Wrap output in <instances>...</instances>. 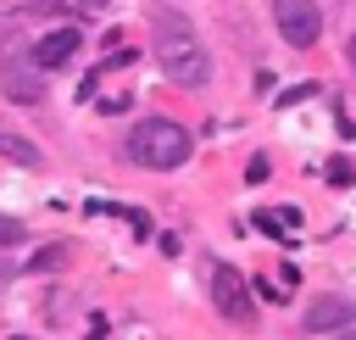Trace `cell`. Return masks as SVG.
I'll return each mask as SVG.
<instances>
[{"instance_id": "cell-4", "label": "cell", "mask_w": 356, "mask_h": 340, "mask_svg": "<svg viewBox=\"0 0 356 340\" xmlns=\"http://www.w3.org/2000/svg\"><path fill=\"white\" fill-rule=\"evenodd\" d=\"M211 301H217V312H222L228 323H250V318H256V301H250L239 268H228V262L211 268Z\"/></svg>"}, {"instance_id": "cell-8", "label": "cell", "mask_w": 356, "mask_h": 340, "mask_svg": "<svg viewBox=\"0 0 356 340\" xmlns=\"http://www.w3.org/2000/svg\"><path fill=\"white\" fill-rule=\"evenodd\" d=\"M0 156H11V162H22V167H39V162H44L39 145L22 139V134H0Z\"/></svg>"}, {"instance_id": "cell-10", "label": "cell", "mask_w": 356, "mask_h": 340, "mask_svg": "<svg viewBox=\"0 0 356 340\" xmlns=\"http://www.w3.org/2000/svg\"><path fill=\"white\" fill-rule=\"evenodd\" d=\"M22 240V217H0V251Z\"/></svg>"}, {"instance_id": "cell-1", "label": "cell", "mask_w": 356, "mask_h": 340, "mask_svg": "<svg viewBox=\"0 0 356 340\" xmlns=\"http://www.w3.org/2000/svg\"><path fill=\"white\" fill-rule=\"evenodd\" d=\"M150 28H156V61H161V72H167L178 89H200V84L211 78V56H206L200 33H195L178 11H161Z\"/></svg>"}, {"instance_id": "cell-3", "label": "cell", "mask_w": 356, "mask_h": 340, "mask_svg": "<svg viewBox=\"0 0 356 340\" xmlns=\"http://www.w3.org/2000/svg\"><path fill=\"white\" fill-rule=\"evenodd\" d=\"M273 17H278L284 45H295V50H312L317 33H323V11H317V0H273Z\"/></svg>"}, {"instance_id": "cell-13", "label": "cell", "mask_w": 356, "mask_h": 340, "mask_svg": "<svg viewBox=\"0 0 356 340\" xmlns=\"http://www.w3.org/2000/svg\"><path fill=\"white\" fill-rule=\"evenodd\" d=\"M350 178H356V173H350V167H345V162H334V167H328V184H339V190H345V184H350Z\"/></svg>"}, {"instance_id": "cell-15", "label": "cell", "mask_w": 356, "mask_h": 340, "mask_svg": "<svg viewBox=\"0 0 356 340\" xmlns=\"http://www.w3.org/2000/svg\"><path fill=\"white\" fill-rule=\"evenodd\" d=\"M78 6H106V0H78Z\"/></svg>"}, {"instance_id": "cell-14", "label": "cell", "mask_w": 356, "mask_h": 340, "mask_svg": "<svg viewBox=\"0 0 356 340\" xmlns=\"http://www.w3.org/2000/svg\"><path fill=\"white\" fill-rule=\"evenodd\" d=\"M345 56H350V67H356V33H350V45H345Z\"/></svg>"}, {"instance_id": "cell-12", "label": "cell", "mask_w": 356, "mask_h": 340, "mask_svg": "<svg viewBox=\"0 0 356 340\" xmlns=\"http://www.w3.org/2000/svg\"><path fill=\"white\" fill-rule=\"evenodd\" d=\"M261 178H267V156H256V162L245 167V184H261Z\"/></svg>"}, {"instance_id": "cell-7", "label": "cell", "mask_w": 356, "mask_h": 340, "mask_svg": "<svg viewBox=\"0 0 356 340\" xmlns=\"http://www.w3.org/2000/svg\"><path fill=\"white\" fill-rule=\"evenodd\" d=\"M6 95H11L17 106H22V100H28V106H33V100H44V78H39L33 56H28V61H17V56H11V67H6Z\"/></svg>"}, {"instance_id": "cell-6", "label": "cell", "mask_w": 356, "mask_h": 340, "mask_svg": "<svg viewBox=\"0 0 356 340\" xmlns=\"http://www.w3.org/2000/svg\"><path fill=\"white\" fill-rule=\"evenodd\" d=\"M78 45H83V33H78V28H50L28 56H33V67H39V72H50V67H67V61L78 56Z\"/></svg>"}, {"instance_id": "cell-16", "label": "cell", "mask_w": 356, "mask_h": 340, "mask_svg": "<svg viewBox=\"0 0 356 340\" xmlns=\"http://www.w3.org/2000/svg\"><path fill=\"white\" fill-rule=\"evenodd\" d=\"M339 340H356V329H350V334H339Z\"/></svg>"}, {"instance_id": "cell-9", "label": "cell", "mask_w": 356, "mask_h": 340, "mask_svg": "<svg viewBox=\"0 0 356 340\" xmlns=\"http://www.w3.org/2000/svg\"><path fill=\"white\" fill-rule=\"evenodd\" d=\"M67 256H72V251H67V245H44V251H39V256H28V268H33V273H44V268H61V262H67Z\"/></svg>"}, {"instance_id": "cell-11", "label": "cell", "mask_w": 356, "mask_h": 340, "mask_svg": "<svg viewBox=\"0 0 356 340\" xmlns=\"http://www.w3.org/2000/svg\"><path fill=\"white\" fill-rule=\"evenodd\" d=\"M256 229H261V234H284V217H273V212H256Z\"/></svg>"}, {"instance_id": "cell-2", "label": "cell", "mask_w": 356, "mask_h": 340, "mask_svg": "<svg viewBox=\"0 0 356 340\" xmlns=\"http://www.w3.org/2000/svg\"><path fill=\"white\" fill-rule=\"evenodd\" d=\"M189 150H195V139H189V128L172 123V117H145V123L128 134V156H134L139 167H150V173H172V167H184Z\"/></svg>"}, {"instance_id": "cell-5", "label": "cell", "mask_w": 356, "mask_h": 340, "mask_svg": "<svg viewBox=\"0 0 356 340\" xmlns=\"http://www.w3.org/2000/svg\"><path fill=\"white\" fill-rule=\"evenodd\" d=\"M356 323V301L350 295H317L306 307V334H334V329H350Z\"/></svg>"}]
</instances>
